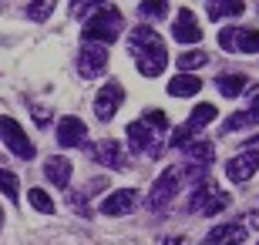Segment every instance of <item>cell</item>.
Masks as SVG:
<instances>
[{"instance_id": "cell-1", "label": "cell", "mask_w": 259, "mask_h": 245, "mask_svg": "<svg viewBox=\"0 0 259 245\" xmlns=\"http://www.w3.org/2000/svg\"><path fill=\"white\" fill-rule=\"evenodd\" d=\"M128 51L135 57V67L142 77H158L168 64V47H165V37L148 24H138V27L128 34Z\"/></svg>"}, {"instance_id": "cell-2", "label": "cell", "mask_w": 259, "mask_h": 245, "mask_svg": "<svg viewBox=\"0 0 259 245\" xmlns=\"http://www.w3.org/2000/svg\"><path fill=\"white\" fill-rule=\"evenodd\" d=\"M121 27H125L121 10H115L111 4H101V7L84 20L81 37H84V44H101V47H108V44H115V40H118Z\"/></svg>"}, {"instance_id": "cell-3", "label": "cell", "mask_w": 259, "mask_h": 245, "mask_svg": "<svg viewBox=\"0 0 259 245\" xmlns=\"http://www.w3.org/2000/svg\"><path fill=\"white\" fill-rule=\"evenodd\" d=\"M179 185H182V168H165L158 175V181L152 185L148 198H145V205L152 208V212H162L175 195H179Z\"/></svg>"}, {"instance_id": "cell-4", "label": "cell", "mask_w": 259, "mask_h": 245, "mask_svg": "<svg viewBox=\"0 0 259 245\" xmlns=\"http://www.w3.org/2000/svg\"><path fill=\"white\" fill-rule=\"evenodd\" d=\"M0 138H4V144H7V148L14 151L20 161H30L34 155H37L34 141L27 138V131H24V128H20L14 118H0Z\"/></svg>"}, {"instance_id": "cell-5", "label": "cell", "mask_w": 259, "mask_h": 245, "mask_svg": "<svg viewBox=\"0 0 259 245\" xmlns=\"http://www.w3.org/2000/svg\"><path fill=\"white\" fill-rule=\"evenodd\" d=\"M219 47L222 51H242V54H259V30L256 27H222Z\"/></svg>"}, {"instance_id": "cell-6", "label": "cell", "mask_w": 259, "mask_h": 245, "mask_svg": "<svg viewBox=\"0 0 259 245\" xmlns=\"http://www.w3.org/2000/svg\"><path fill=\"white\" fill-rule=\"evenodd\" d=\"M212 121H215V108H212V104H199V108L185 118L182 128L172 134V148H185V144H189V138H192V134H199L202 128H205V124H212Z\"/></svg>"}, {"instance_id": "cell-7", "label": "cell", "mask_w": 259, "mask_h": 245, "mask_svg": "<svg viewBox=\"0 0 259 245\" xmlns=\"http://www.w3.org/2000/svg\"><path fill=\"white\" fill-rule=\"evenodd\" d=\"M128 141H132L135 151H145V155H162V131H155V128H148V124L138 118V121L128 124Z\"/></svg>"}, {"instance_id": "cell-8", "label": "cell", "mask_w": 259, "mask_h": 245, "mask_svg": "<svg viewBox=\"0 0 259 245\" xmlns=\"http://www.w3.org/2000/svg\"><path fill=\"white\" fill-rule=\"evenodd\" d=\"M121 101H125V87H121V81H108L105 87H98L95 114L101 118V121H111V118L118 114V108H121Z\"/></svg>"}, {"instance_id": "cell-9", "label": "cell", "mask_w": 259, "mask_h": 245, "mask_svg": "<svg viewBox=\"0 0 259 245\" xmlns=\"http://www.w3.org/2000/svg\"><path fill=\"white\" fill-rule=\"evenodd\" d=\"M256 168H259V148H249V151H242V155L226 161V178L236 181V185H246L256 175Z\"/></svg>"}, {"instance_id": "cell-10", "label": "cell", "mask_w": 259, "mask_h": 245, "mask_svg": "<svg viewBox=\"0 0 259 245\" xmlns=\"http://www.w3.org/2000/svg\"><path fill=\"white\" fill-rule=\"evenodd\" d=\"M172 37L179 40V44H199V40H202V24H199V17L192 14V7H182L179 14H175Z\"/></svg>"}, {"instance_id": "cell-11", "label": "cell", "mask_w": 259, "mask_h": 245, "mask_svg": "<svg viewBox=\"0 0 259 245\" xmlns=\"http://www.w3.org/2000/svg\"><path fill=\"white\" fill-rule=\"evenodd\" d=\"M105 67H108V47H101V44H84V47H81L77 71L84 77H101Z\"/></svg>"}, {"instance_id": "cell-12", "label": "cell", "mask_w": 259, "mask_h": 245, "mask_svg": "<svg viewBox=\"0 0 259 245\" xmlns=\"http://www.w3.org/2000/svg\"><path fill=\"white\" fill-rule=\"evenodd\" d=\"M249 235V228L242 222H222V225H212L205 232V242L209 245H242Z\"/></svg>"}, {"instance_id": "cell-13", "label": "cell", "mask_w": 259, "mask_h": 245, "mask_svg": "<svg viewBox=\"0 0 259 245\" xmlns=\"http://www.w3.org/2000/svg\"><path fill=\"white\" fill-rule=\"evenodd\" d=\"M88 138V124L74 114H64L58 121V144L61 148H77V144H84Z\"/></svg>"}, {"instance_id": "cell-14", "label": "cell", "mask_w": 259, "mask_h": 245, "mask_svg": "<svg viewBox=\"0 0 259 245\" xmlns=\"http://www.w3.org/2000/svg\"><path fill=\"white\" fill-rule=\"evenodd\" d=\"M91 155H95V161H101L105 168H115V171L128 168V155H125V148H121V141H115V138H105V141H98Z\"/></svg>"}, {"instance_id": "cell-15", "label": "cell", "mask_w": 259, "mask_h": 245, "mask_svg": "<svg viewBox=\"0 0 259 245\" xmlns=\"http://www.w3.org/2000/svg\"><path fill=\"white\" fill-rule=\"evenodd\" d=\"M135 205H138V191L135 188H118L101 202V212H105V215H128Z\"/></svg>"}, {"instance_id": "cell-16", "label": "cell", "mask_w": 259, "mask_h": 245, "mask_svg": "<svg viewBox=\"0 0 259 245\" xmlns=\"http://www.w3.org/2000/svg\"><path fill=\"white\" fill-rule=\"evenodd\" d=\"M185 158H189V175H202V171L212 165V158H215V148H212V141H192V144H185Z\"/></svg>"}, {"instance_id": "cell-17", "label": "cell", "mask_w": 259, "mask_h": 245, "mask_svg": "<svg viewBox=\"0 0 259 245\" xmlns=\"http://www.w3.org/2000/svg\"><path fill=\"white\" fill-rule=\"evenodd\" d=\"M215 198H219V188H215L209 178H202V181H199V188H192V198H189V212H202V215H205V212L212 208V202H215Z\"/></svg>"}, {"instance_id": "cell-18", "label": "cell", "mask_w": 259, "mask_h": 245, "mask_svg": "<svg viewBox=\"0 0 259 245\" xmlns=\"http://www.w3.org/2000/svg\"><path fill=\"white\" fill-rule=\"evenodd\" d=\"M44 175H48L51 185H58V188H67V181H71V161L61 158V155H51L44 161Z\"/></svg>"}, {"instance_id": "cell-19", "label": "cell", "mask_w": 259, "mask_h": 245, "mask_svg": "<svg viewBox=\"0 0 259 245\" xmlns=\"http://www.w3.org/2000/svg\"><path fill=\"white\" fill-rule=\"evenodd\" d=\"M252 124H259V108H246V111H236V114H229V118L222 121L219 134L242 131V128H252Z\"/></svg>"}, {"instance_id": "cell-20", "label": "cell", "mask_w": 259, "mask_h": 245, "mask_svg": "<svg viewBox=\"0 0 259 245\" xmlns=\"http://www.w3.org/2000/svg\"><path fill=\"white\" fill-rule=\"evenodd\" d=\"M202 91V81L195 74H175L172 81H168V94L172 97H192Z\"/></svg>"}, {"instance_id": "cell-21", "label": "cell", "mask_w": 259, "mask_h": 245, "mask_svg": "<svg viewBox=\"0 0 259 245\" xmlns=\"http://www.w3.org/2000/svg\"><path fill=\"white\" fill-rule=\"evenodd\" d=\"M205 14L212 20H226V17H242L246 4L242 0H222V4H205Z\"/></svg>"}, {"instance_id": "cell-22", "label": "cell", "mask_w": 259, "mask_h": 245, "mask_svg": "<svg viewBox=\"0 0 259 245\" xmlns=\"http://www.w3.org/2000/svg\"><path fill=\"white\" fill-rule=\"evenodd\" d=\"M215 87H219L222 97H239L246 91V74H222L215 77Z\"/></svg>"}, {"instance_id": "cell-23", "label": "cell", "mask_w": 259, "mask_h": 245, "mask_svg": "<svg viewBox=\"0 0 259 245\" xmlns=\"http://www.w3.org/2000/svg\"><path fill=\"white\" fill-rule=\"evenodd\" d=\"M175 64L182 67V74H192L195 67H205V64H209V54H205V51H199V47H195V51H182Z\"/></svg>"}, {"instance_id": "cell-24", "label": "cell", "mask_w": 259, "mask_h": 245, "mask_svg": "<svg viewBox=\"0 0 259 245\" xmlns=\"http://www.w3.org/2000/svg\"><path fill=\"white\" fill-rule=\"evenodd\" d=\"M27 198H30V208H37L40 215H51V212H54V202H51V195L44 188H30Z\"/></svg>"}, {"instance_id": "cell-25", "label": "cell", "mask_w": 259, "mask_h": 245, "mask_svg": "<svg viewBox=\"0 0 259 245\" xmlns=\"http://www.w3.org/2000/svg\"><path fill=\"white\" fill-rule=\"evenodd\" d=\"M142 121L148 124V128H155V131H162V134L168 131V114L158 111V108H148V111L142 114Z\"/></svg>"}, {"instance_id": "cell-26", "label": "cell", "mask_w": 259, "mask_h": 245, "mask_svg": "<svg viewBox=\"0 0 259 245\" xmlns=\"http://www.w3.org/2000/svg\"><path fill=\"white\" fill-rule=\"evenodd\" d=\"M0 191L10 198V202H17V191H20V185H17V175L14 171H7V168H0Z\"/></svg>"}, {"instance_id": "cell-27", "label": "cell", "mask_w": 259, "mask_h": 245, "mask_svg": "<svg viewBox=\"0 0 259 245\" xmlns=\"http://www.w3.org/2000/svg\"><path fill=\"white\" fill-rule=\"evenodd\" d=\"M138 14L148 20H162L165 14H168V4H162V0H148V4H138Z\"/></svg>"}, {"instance_id": "cell-28", "label": "cell", "mask_w": 259, "mask_h": 245, "mask_svg": "<svg viewBox=\"0 0 259 245\" xmlns=\"http://www.w3.org/2000/svg\"><path fill=\"white\" fill-rule=\"evenodd\" d=\"M51 14H54V4H51V0H34V4H27L30 20H48Z\"/></svg>"}, {"instance_id": "cell-29", "label": "cell", "mask_w": 259, "mask_h": 245, "mask_svg": "<svg viewBox=\"0 0 259 245\" xmlns=\"http://www.w3.org/2000/svg\"><path fill=\"white\" fill-rule=\"evenodd\" d=\"M24 101H27V108H34V121H37V124H48L51 111H48V108H44V104H34V101H30V97H24Z\"/></svg>"}, {"instance_id": "cell-30", "label": "cell", "mask_w": 259, "mask_h": 245, "mask_svg": "<svg viewBox=\"0 0 259 245\" xmlns=\"http://www.w3.org/2000/svg\"><path fill=\"white\" fill-rule=\"evenodd\" d=\"M71 7H74V17H91L101 4H71Z\"/></svg>"}, {"instance_id": "cell-31", "label": "cell", "mask_w": 259, "mask_h": 245, "mask_svg": "<svg viewBox=\"0 0 259 245\" xmlns=\"http://www.w3.org/2000/svg\"><path fill=\"white\" fill-rule=\"evenodd\" d=\"M246 218H249L252 228H259V212H246V215H242V222H246Z\"/></svg>"}, {"instance_id": "cell-32", "label": "cell", "mask_w": 259, "mask_h": 245, "mask_svg": "<svg viewBox=\"0 0 259 245\" xmlns=\"http://www.w3.org/2000/svg\"><path fill=\"white\" fill-rule=\"evenodd\" d=\"M182 242H185L182 235H172V238H162V242H158V245H182Z\"/></svg>"}, {"instance_id": "cell-33", "label": "cell", "mask_w": 259, "mask_h": 245, "mask_svg": "<svg viewBox=\"0 0 259 245\" xmlns=\"http://www.w3.org/2000/svg\"><path fill=\"white\" fill-rule=\"evenodd\" d=\"M249 108H259V84L252 87V94H249Z\"/></svg>"}, {"instance_id": "cell-34", "label": "cell", "mask_w": 259, "mask_h": 245, "mask_svg": "<svg viewBox=\"0 0 259 245\" xmlns=\"http://www.w3.org/2000/svg\"><path fill=\"white\" fill-rule=\"evenodd\" d=\"M252 144H256V148H259V134H252Z\"/></svg>"}, {"instance_id": "cell-35", "label": "cell", "mask_w": 259, "mask_h": 245, "mask_svg": "<svg viewBox=\"0 0 259 245\" xmlns=\"http://www.w3.org/2000/svg\"><path fill=\"white\" fill-rule=\"evenodd\" d=\"M0 222H4V212H0Z\"/></svg>"}]
</instances>
